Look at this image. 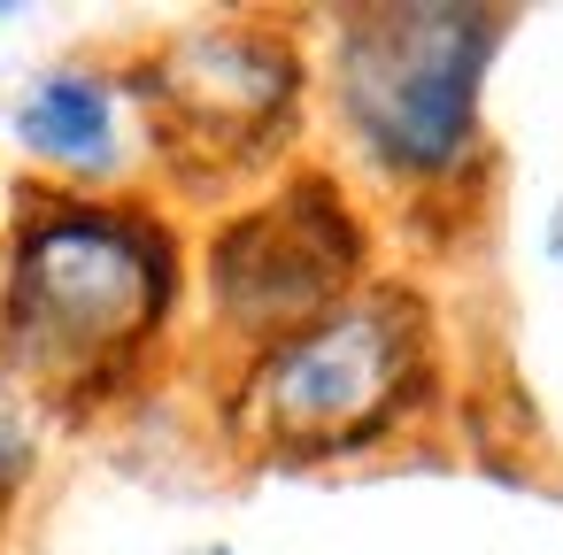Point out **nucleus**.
Masks as SVG:
<instances>
[{"label":"nucleus","mask_w":563,"mask_h":555,"mask_svg":"<svg viewBox=\"0 0 563 555\" xmlns=\"http://www.w3.org/2000/svg\"><path fill=\"white\" fill-rule=\"evenodd\" d=\"M16 140L40 155V163H63V170H109L117 163V101L109 86L63 70V78H40L32 101L16 109Z\"/></svg>","instance_id":"6"},{"label":"nucleus","mask_w":563,"mask_h":555,"mask_svg":"<svg viewBox=\"0 0 563 555\" xmlns=\"http://www.w3.org/2000/svg\"><path fill=\"white\" fill-rule=\"evenodd\" d=\"M501 9H463V0H401V9L347 16L340 101L386 170L440 178L471 155L478 86L501 47Z\"/></svg>","instance_id":"2"},{"label":"nucleus","mask_w":563,"mask_h":555,"mask_svg":"<svg viewBox=\"0 0 563 555\" xmlns=\"http://www.w3.org/2000/svg\"><path fill=\"white\" fill-rule=\"evenodd\" d=\"M209 555H232V547H209Z\"/></svg>","instance_id":"8"},{"label":"nucleus","mask_w":563,"mask_h":555,"mask_svg":"<svg viewBox=\"0 0 563 555\" xmlns=\"http://www.w3.org/2000/svg\"><path fill=\"white\" fill-rule=\"evenodd\" d=\"M417 309L401 293H363L278 340L255 370V424L294 455H340L378 440L417 393Z\"/></svg>","instance_id":"3"},{"label":"nucleus","mask_w":563,"mask_h":555,"mask_svg":"<svg viewBox=\"0 0 563 555\" xmlns=\"http://www.w3.org/2000/svg\"><path fill=\"white\" fill-rule=\"evenodd\" d=\"M178 255L147 217L55 201L24 224L9 301H0V355L40 386H101L170 309Z\"/></svg>","instance_id":"1"},{"label":"nucleus","mask_w":563,"mask_h":555,"mask_svg":"<svg viewBox=\"0 0 563 555\" xmlns=\"http://www.w3.org/2000/svg\"><path fill=\"white\" fill-rule=\"evenodd\" d=\"M24 470H32V424L9 401V386H0V509H9V493L24 486Z\"/></svg>","instance_id":"7"},{"label":"nucleus","mask_w":563,"mask_h":555,"mask_svg":"<svg viewBox=\"0 0 563 555\" xmlns=\"http://www.w3.org/2000/svg\"><path fill=\"white\" fill-rule=\"evenodd\" d=\"M355 263H363V240H355L340 193L324 178H301L271 209H255V217L217 232L209 286H217V309L240 332L294 340L301 324H317L332 309V293L347 286Z\"/></svg>","instance_id":"4"},{"label":"nucleus","mask_w":563,"mask_h":555,"mask_svg":"<svg viewBox=\"0 0 563 555\" xmlns=\"http://www.w3.org/2000/svg\"><path fill=\"white\" fill-rule=\"evenodd\" d=\"M170 116L194 132V140H232L247 147L255 132H271L294 101V63L278 40H255V32H201L186 40L170 63H163V86Z\"/></svg>","instance_id":"5"}]
</instances>
